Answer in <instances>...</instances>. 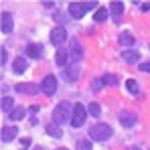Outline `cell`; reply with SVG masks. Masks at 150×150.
I'll return each mask as SVG.
<instances>
[{"mask_svg": "<svg viewBox=\"0 0 150 150\" xmlns=\"http://www.w3.org/2000/svg\"><path fill=\"white\" fill-rule=\"evenodd\" d=\"M73 103L71 101H61L57 108H55V112H53V122L59 126V124H63V122H71V116H73Z\"/></svg>", "mask_w": 150, "mask_h": 150, "instance_id": "6da1fadb", "label": "cell"}, {"mask_svg": "<svg viewBox=\"0 0 150 150\" xmlns=\"http://www.w3.org/2000/svg\"><path fill=\"white\" fill-rule=\"evenodd\" d=\"M112 136V128L108 124H96L89 128V138L91 140H98V142H103Z\"/></svg>", "mask_w": 150, "mask_h": 150, "instance_id": "7a4b0ae2", "label": "cell"}, {"mask_svg": "<svg viewBox=\"0 0 150 150\" xmlns=\"http://www.w3.org/2000/svg\"><path fill=\"white\" fill-rule=\"evenodd\" d=\"M98 2H71L69 4V14L73 18H81L87 10H93Z\"/></svg>", "mask_w": 150, "mask_h": 150, "instance_id": "3957f363", "label": "cell"}, {"mask_svg": "<svg viewBox=\"0 0 150 150\" xmlns=\"http://www.w3.org/2000/svg\"><path fill=\"white\" fill-rule=\"evenodd\" d=\"M85 116H87V110H85L81 103H75L73 116H71V126H73V128H81L83 122H85Z\"/></svg>", "mask_w": 150, "mask_h": 150, "instance_id": "277c9868", "label": "cell"}, {"mask_svg": "<svg viewBox=\"0 0 150 150\" xmlns=\"http://www.w3.org/2000/svg\"><path fill=\"white\" fill-rule=\"evenodd\" d=\"M67 41V30H65V26H57V28H53L51 30V43L53 45H63Z\"/></svg>", "mask_w": 150, "mask_h": 150, "instance_id": "5b68a950", "label": "cell"}, {"mask_svg": "<svg viewBox=\"0 0 150 150\" xmlns=\"http://www.w3.org/2000/svg\"><path fill=\"white\" fill-rule=\"evenodd\" d=\"M41 89H43V93L53 96V93L57 91V77H55V75H47V77L43 79V83H41Z\"/></svg>", "mask_w": 150, "mask_h": 150, "instance_id": "8992f818", "label": "cell"}, {"mask_svg": "<svg viewBox=\"0 0 150 150\" xmlns=\"http://www.w3.org/2000/svg\"><path fill=\"white\" fill-rule=\"evenodd\" d=\"M39 89H41V87L35 85V83H16V91L23 93V96H37Z\"/></svg>", "mask_w": 150, "mask_h": 150, "instance_id": "52a82bcc", "label": "cell"}, {"mask_svg": "<svg viewBox=\"0 0 150 150\" xmlns=\"http://www.w3.org/2000/svg\"><path fill=\"white\" fill-rule=\"evenodd\" d=\"M120 124L126 126V128H132V126L136 124V114H132V112H128V110H122L120 112Z\"/></svg>", "mask_w": 150, "mask_h": 150, "instance_id": "ba28073f", "label": "cell"}, {"mask_svg": "<svg viewBox=\"0 0 150 150\" xmlns=\"http://www.w3.org/2000/svg\"><path fill=\"white\" fill-rule=\"evenodd\" d=\"M16 134H18L16 126H6V128H2V142H12V140L16 138Z\"/></svg>", "mask_w": 150, "mask_h": 150, "instance_id": "9c48e42d", "label": "cell"}, {"mask_svg": "<svg viewBox=\"0 0 150 150\" xmlns=\"http://www.w3.org/2000/svg\"><path fill=\"white\" fill-rule=\"evenodd\" d=\"M26 55L33 57V59H39V57L43 55V45H39V43H28V45H26Z\"/></svg>", "mask_w": 150, "mask_h": 150, "instance_id": "30bf717a", "label": "cell"}, {"mask_svg": "<svg viewBox=\"0 0 150 150\" xmlns=\"http://www.w3.org/2000/svg\"><path fill=\"white\" fill-rule=\"evenodd\" d=\"M26 69H28V65H26L25 57H16V59L12 61V71H14V73H25Z\"/></svg>", "mask_w": 150, "mask_h": 150, "instance_id": "8fae6325", "label": "cell"}, {"mask_svg": "<svg viewBox=\"0 0 150 150\" xmlns=\"http://www.w3.org/2000/svg\"><path fill=\"white\" fill-rule=\"evenodd\" d=\"M122 59H124L126 63H138V59H140V53L138 51H134V49H128V51H124L122 53Z\"/></svg>", "mask_w": 150, "mask_h": 150, "instance_id": "7c38bea8", "label": "cell"}, {"mask_svg": "<svg viewBox=\"0 0 150 150\" xmlns=\"http://www.w3.org/2000/svg\"><path fill=\"white\" fill-rule=\"evenodd\" d=\"M2 33L10 35L12 33V16L8 12H2Z\"/></svg>", "mask_w": 150, "mask_h": 150, "instance_id": "4fadbf2b", "label": "cell"}, {"mask_svg": "<svg viewBox=\"0 0 150 150\" xmlns=\"http://www.w3.org/2000/svg\"><path fill=\"white\" fill-rule=\"evenodd\" d=\"M118 41H120V45H124V47H132V45L136 43V39H134V35H132V33H128V30L120 35V39H118Z\"/></svg>", "mask_w": 150, "mask_h": 150, "instance_id": "5bb4252c", "label": "cell"}, {"mask_svg": "<svg viewBox=\"0 0 150 150\" xmlns=\"http://www.w3.org/2000/svg\"><path fill=\"white\" fill-rule=\"evenodd\" d=\"M79 73H81V71H79V67H69V69H65V79H67V81H75V79H79Z\"/></svg>", "mask_w": 150, "mask_h": 150, "instance_id": "9a60e30c", "label": "cell"}, {"mask_svg": "<svg viewBox=\"0 0 150 150\" xmlns=\"http://www.w3.org/2000/svg\"><path fill=\"white\" fill-rule=\"evenodd\" d=\"M45 130H47V134H49V136H53V138H61V136H63L61 128H59L57 124H47V128H45Z\"/></svg>", "mask_w": 150, "mask_h": 150, "instance_id": "2e32d148", "label": "cell"}, {"mask_svg": "<svg viewBox=\"0 0 150 150\" xmlns=\"http://www.w3.org/2000/svg\"><path fill=\"white\" fill-rule=\"evenodd\" d=\"M110 12L118 18V16H122V12H124V4L122 2H112L110 4Z\"/></svg>", "mask_w": 150, "mask_h": 150, "instance_id": "e0dca14e", "label": "cell"}, {"mask_svg": "<svg viewBox=\"0 0 150 150\" xmlns=\"http://www.w3.org/2000/svg\"><path fill=\"white\" fill-rule=\"evenodd\" d=\"M55 61H57V65H59V67H65V63H67V51H63V49H57V55H55Z\"/></svg>", "mask_w": 150, "mask_h": 150, "instance_id": "ac0fdd59", "label": "cell"}, {"mask_svg": "<svg viewBox=\"0 0 150 150\" xmlns=\"http://www.w3.org/2000/svg\"><path fill=\"white\" fill-rule=\"evenodd\" d=\"M25 114H26L25 108H14V110L10 112V118H12L14 122H18V120H23V118H25Z\"/></svg>", "mask_w": 150, "mask_h": 150, "instance_id": "d6986e66", "label": "cell"}, {"mask_svg": "<svg viewBox=\"0 0 150 150\" xmlns=\"http://www.w3.org/2000/svg\"><path fill=\"white\" fill-rule=\"evenodd\" d=\"M2 110H4V112H12V110H14V100L8 98V96H4V98H2Z\"/></svg>", "mask_w": 150, "mask_h": 150, "instance_id": "ffe728a7", "label": "cell"}, {"mask_svg": "<svg viewBox=\"0 0 150 150\" xmlns=\"http://www.w3.org/2000/svg\"><path fill=\"white\" fill-rule=\"evenodd\" d=\"M71 55H73L75 59H81V57H83V51H81V47H79V43H77V41H71Z\"/></svg>", "mask_w": 150, "mask_h": 150, "instance_id": "44dd1931", "label": "cell"}, {"mask_svg": "<svg viewBox=\"0 0 150 150\" xmlns=\"http://www.w3.org/2000/svg\"><path fill=\"white\" fill-rule=\"evenodd\" d=\"M105 18H108V10L105 8H98L96 14H93V21L96 23H105Z\"/></svg>", "mask_w": 150, "mask_h": 150, "instance_id": "7402d4cb", "label": "cell"}, {"mask_svg": "<svg viewBox=\"0 0 150 150\" xmlns=\"http://www.w3.org/2000/svg\"><path fill=\"white\" fill-rule=\"evenodd\" d=\"M101 83H105V85H118V77L112 73H105L101 77Z\"/></svg>", "mask_w": 150, "mask_h": 150, "instance_id": "603a6c76", "label": "cell"}, {"mask_svg": "<svg viewBox=\"0 0 150 150\" xmlns=\"http://www.w3.org/2000/svg\"><path fill=\"white\" fill-rule=\"evenodd\" d=\"M126 89H128L130 93L136 96V93H138V83H136L134 79H128V81H126Z\"/></svg>", "mask_w": 150, "mask_h": 150, "instance_id": "cb8c5ba5", "label": "cell"}, {"mask_svg": "<svg viewBox=\"0 0 150 150\" xmlns=\"http://www.w3.org/2000/svg\"><path fill=\"white\" fill-rule=\"evenodd\" d=\"M77 150H93V148H91V142H89V138H83V140H79V142H77Z\"/></svg>", "mask_w": 150, "mask_h": 150, "instance_id": "d4e9b609", "label": "cell"}, {"mask_svg": "<svg viewBox=\"0 0 150 150\" xmlns=\"http://www.w3.org/2000/svg\"><path fill=\"white\" fill-rule=\"evenodd\" d=\"M89 114H91L93 118H98V116H100V114H101L100 105H98V103H89Z\"/></svg>", "mask_w": 150, "mask_h": 150, "instance_id": "484cf974", "label": "cell"}, {"mask_svg": "<svg viewBox=\"0 0 150 150\" xmlns=\"http://www.w3.org/2000/svg\"><path fill=\"white\" fill-rule=\"evenodd\" d=\"M6 55H8V51L2 47V49H0V63H2V65L6 63Z\"/></svg>", "mask_w": 150, "mask_h": 150, "instance_id": "4316f807", "label": "cell"}, {"mask_svg": "<svg viewBox=\"0 0 150 150\" xmlns=\"http://www.w3.org/2000/svg\"><path fill=\"white\" fill-rule=\"evenodd\" d=\"M140 69H142V71H146V73H150V61L142 63V65H140Z\"/></svg>", "mask_w": 150, "mask_h": 150, "instance_id": "83f0119b", "label": "cell"}, {"mask_svg": "<svg viewBox=\"0 0 150 150\" xmlns=\"http://www.w3.org/2000/svg\"><path fill=\"white\" fill-rule=\"evenodd\" d=\"M100 87H101V79H96V81H93V89L100 91Z\"/></svg>", "mask_w": 150, "mask_h": 150, "instance_id": "f1b7e54d", "label": "cell"}, {"mask_svg": "<svg viewBox=\"0 0 150 150\" xmlns=\"http://www.w3.org/2000/svg\"><path fill=\"white\" fill-rule=\"evenodd\" d=\"M142 10H144V12L150 10V2H144V4H142Z\"/></svg>", "mask_w": 150, "mask_h": 150, "instance_id": "f546056e", "label": "cell"}, {"mask_svg": "<svg viewBox=\"0 0 150 150\" xmlns=\"http://www.w3.org/2000/svg\"><path fill=\"white\" fill-rule=\"evenodd\" d=\"M130 150H140V148H130Z\"/></svg>", "mask_w": 150, "mask_h": 150, "instance_id": "4dcf8cb0", "label": "cell"}, {"mask_svg": "<svg viewBox=\"0 0 150 150\" xmlns=\"http://www.w3.org/2000/svg\"><path fill=\"white\" fill-rule=\"evenodd\" d=\"M59 150H67V148H59Z\"/></svg>", "mask_w": 150, "mask_h": 150, "instance_id": "1f68e13d", "label": "cell"}]
</instances>
